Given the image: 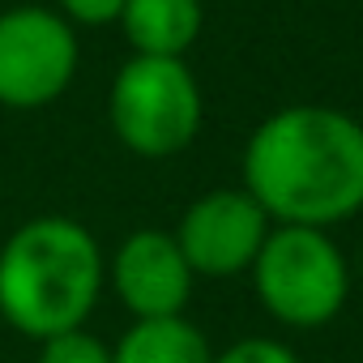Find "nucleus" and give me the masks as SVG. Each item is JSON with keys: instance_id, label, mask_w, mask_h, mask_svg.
I'll return each instance as SVG.
<instances>
[{"instance_id": "0eeeda50", "label": "nucleus", "mask_w": 363, "mask_h": 363, "mask_svg": "<svg viewBox=\"0 0 363 363\" xmlns=\"http://www.w3.org/2000/svg\"><path fill=\"white\" fill-rule=\"evenodd\" d=\"M193 278L197 274L189 269L175 235L158 227L133 231L111 257V286L137 320L184 316L193 299Z\"/></svg>"}, {"instance_id": "f03ea898", "label": "nucleus", "mask_w": 363, "mask_h": 363, "mask_svg": "<svg viewBox=\"0 0 363 363\" xmlns=\"http://www.w3.org/2000/svg\"><path fill=\"white\" fill-rule=\"evenodd\" d=\"M103 278L99 240L77 218H30L0 248V316L35 342L82 329L99 303Z\"/></svg>"}, {"instance_id": "1a4fd4ad", "label": "nucleus", "mask_w": 363, "mask_h": 363, "mask_svg": "<svg viewBox=\"0 0 363 363\" xmlns=\"http://www.w3.org/2000/svg\"><path fill=\"white\" fill-rule=\"evenodd\" d=\"M111 363H214V354L193 320L162 316V320H137L111 350Z\"/></svg>"}, {"instance_id": "6e6552de", "label": "nucleus", "mask_w": 363, "mask_h": 363, "mask_svg": "<svg viewBox=\"0 0 363 363\" xmlns=\"http://www.w3.org/2000/svg\"><path fill=\"white\" fill-rule=\"evenodd\" d=\"M201 0H128L120 13V30L133 56H179L201 35Z\"/></svg>"}, {"instance_id": "ddd939ff", "label": "nucleus", "mask_w": 363, "mask_h": 363, "mask_svg": "<svg viewBox=\"0 0 363 363\" xmlns=\"http://www.w3.org/2000/svg\"><path fill=\"white\" fill-rule=\"evenodd\" d=\"M201 5H206V0H201Z\"/></svg>"}, {"instance_id": "f257e3e1", "label": "nucleus", "mask_w": 363, "mask_h": 363, "mask_svg": "<svg viewBox=\"0 0 363 363\" xmlns=\"http://www.w3.org/2000/svg\"><path fill=\"white\" fill-rule=\"evenodd\" d=\"M244 193L282 227H333L363 210V124L337 107H282L244 145Z\"/></svg>"}, {"instance_id": "9b49d317", "label": "nucleus", "mask_w": 363, "mask_h": 363, "mask_svg": "<svg viewBox=\"0 0 363 363\" xmlns=\"http://www.w3.org/2000/svg\"><path fill=\"white\" fill-rule=\"evenodd\" d=\"M214 363H299V354L278 337H244L223 354H214Z\"/></svg>"}, {"instance_id": "39448f33", "label": "nucleus", "mask_w": 363, "mask_h": 363, "mask_svg": "<svg viewBox=\"0 0 363 363\" xmlns=\"http://www.w3.org/2000/svg\"><path fill=\"white\" fill-rule=\"evenodd\" d=\"M77 77V35L65 13L22 5L0 13V103L35 111L56 103Z\"/></svg>"}, {"instance_id": "7ed1b4c3", "label": "nucleus", "mask_w": 363, "mask_h": 363, "mask_svg": "<svg viewBox=\"0 0 363 363\" xmlns=\"http://www.w3.org/2000/svg\"><path fill=\"white\" fill-rule=\"evenodd\" d=\"M261 308L291 329L329 325L350 295L342 248L320 227H274L252 261Z\"/></svg>"}, {"instance_id": "f8f14e48", "label": "nucleus", "mask_w": 363, "mask_h": 363, "mask_svg": "<svg viewBox=\"0 0 363 363\" xmlns=\"http://www.w3.org/2000/svg\"><path fill=\"white\" fill-rule=\"evenodd\" d=\"M128 0H60V13L73 22V26H107V22H120Z\"/></svg>"}, {"instance_id": "9d476101", "label": "nucleus", "mask_w": 363, "mask_h": 363, "mask_svg": "<svg viewBox=\"0 0 363 363\" xmlns=\"http://www.w3.org/2000/svg\"><path fill=\"white\" fill-rule=\"evenodd\" d=\"M39 363H111V350H107V342H99L94 333L69 329V333L43 337Z\"/></svg>"}, {"instance_id": "423d86ee", "label": "nucleus", "mask_w": 363, "mask_h": 363, "mask_svg": "<svg viewBox=\"0 0 363 363\" xmlns=\"http://www.w3.org/2000/svg\"><path fill=\"white\" fill-rule=\"evenodd\" d=\"M274 218L244 189H214L197 197L175 227V244L197 278H235L252 269Z\"/></svg>"}, {"instance_id": "20e7f679", "label": "nucleus", "mask_w": 363, "mask_h": 363, "mask_svg": "<svg viewBox=\"0 0 363 363\" xmlns=\"http://www.w3.org/2000/svg\"><path fill=\"white\" fill-rule=\"evenodd\" d=\"M201 86L179 56H133L120 65L107 116L116 137L141 158H171L201 128Z\"/></svg>"}]
</instances>
